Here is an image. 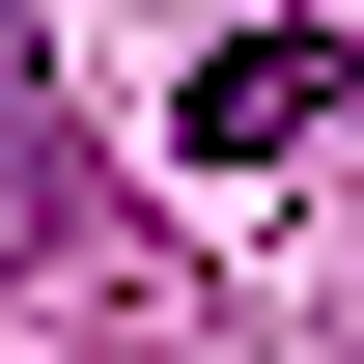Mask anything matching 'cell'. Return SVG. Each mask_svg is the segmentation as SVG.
<instances>
[{"label":"cell","mask_w":364,"mask_h":364,"mask_svg":"<svg viewBox=\"0 0 364 364\" xmlns=\"http://www.w3.org/2000/svg\"><path fill=\"white\" fill-rule=\"evenodd\" d=\"M0 225H28V252H85V140H56L28 56H0Z\"/></svg>","instance_id":"cell-2"},{"label":"cell","mask_w":364,"mask_h":364,"mask_svg":"<svg viewBox=\"0 0 364 364\" xmlns=\"http://www.w3.org/2000/svg\"><path fill=\"white\" fill-rule=\"evenodd\" d=\"M168 140H196V168H336V140H364V28H225L168 85Z\"/></svg>","instance_id":"cell-1"}]
</instances>
